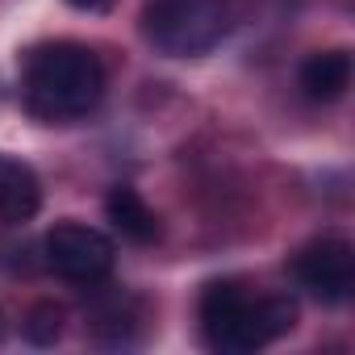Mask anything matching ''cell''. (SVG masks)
I'll return each instance as SVG.
<instances>
[{"instance_id":"6da1fadb","label":"cell","mask_w":355,"mask_h":355,"mask_svg":"<svg viewBox=\"0 0 355 355\" xmlns=\"http://www.w3.org/2000/svg\"><path fill=\"white\" fill-rule=\"evenodd\" d=\"M26 109L42 121H80L105 96V63L92 46L59 38L42 42L26 55L21 71Z\"/></svg>"},{"instance_id":"7a4b0ae2","label":"cell","mask_w":355,"mask_h":355,"mask_svg":"<svg viewBox=\"0 0 355 355\" xmlns=\"http://www.w3.org/2000/svg\"><path fill=\"white\" fill-rule=\"evenodd\" d=\"M197 318H201V334L214 351L251 355V351H263L268 343H276L280 334L293 330L297 305L288 297L255 293L239 276H226V280H209L201 288Z\"/></svg>"},{"instance_id":"3957f363","label":"cell","mask_w":355,"mask_h":355,"mask_svg":"<svg viewBox=\"0 0 355 355\" xmlns=\"http://www.w3.org/2000/svg\"><path fill=\"white\" fill-rule=\"evenodd\" d=\"M234 30V0H146L142 38L167 59H201Z\"/></svg>"},{"instance_id":"277c9868","label":"cell","mask_w":355,"mask_h":355,"mask_svg":"<svg viewBox=\"0 0 355 355\" xmlns=\"http://www.w3.org/2000/svg\"><path fill=\"white\" fill-rule=\"evenodd\" d=\"M42 251H46V268L51 272H59L63 280L84 284V288L109 280V272L117 263L113 239L101 234L96 226H84V222H59L46 234Z\"/></svg>"},{"instance_id":"5b68a950","label":"cell","mask_w":355,"mask_h":355,"mask_svg":"<svg viewBox=\"0 0 355 355\" xmlns=\"http://www.w3.org/2000/svg\"><path fill=\"white\" fill-rule=\"evenodd\" d=\"M288 272L313 301L338 305L355 293V247L338 234H322L288 259Z\"/></svg>"},{"instance_id":"8992f818","label":"cell","mask_w":355,"mask_h":355,"mask_svg":"<svg viewBox=\"0 0 355 355\" xmlns=\"http://www.w3.org/2000/svg\"><path fill=\"white\" fill-rule=\"evenodd\" d=\"M38 209H42V180H38V171L30 163H21V159L5 155V163H0V222L21 226Z\"/></svg>"},{"instance_id":"52a82bcc","label":"cell","mask_w":355,"mask_h":355,"mask_svg":"<svg viewBox=\"0 0 355 355\" xmlns=\"http://www.w3.org/2000/svg\"><path fill=\"white\" fill-rule=\"evenodd\" d=\"M297 84L309 101H338L347 88H351V55L347 51H313L301 71H297Z\"/></svg>"},{"instance_id":"ba28073f","label":"cell","mask_w":355,"mask_h":355,"mask_svg":"<svg viewBox=\"0 0 355 355\" xmlns=\"http://www.w3.org/2000/svg\"><path fill=\"white\" fill-rule=\"evenodd\" d=\"M105 214H109L113 230H121V239H130V243H155L159 239V218L134 189H113L105 197Z\"/></svg>"},{"instance_id":"9c48e42d","label":"cell","mask_w":355,"mask_h":355,"mask_svg":"<svg viewBox=\"0 0 355 355\" xmlns=\"http://www.w3.org/2000/svg\"><path fill=\"white\" fill-rule=\"evenodd\" d=\"M130 326H138V305L130 297H109V305L92 309V330L105 343H130Z\"/></svg>"},{"instance_id":"30bf717a","label":"cell","mask_w":355,"mask_h":355,"mask_svg":"<svg viewBox=\"0 0 355 355\" xmlns=\"http://www.w3.org/2000/svg\"><path fill=\"white\" fill-rule=\"evenodd\" d=\"M63 322H67L63 305H55V301H38V305L26 313L21 330H26V338H30L34 347H51V343H59V334H63Z\"/></svg>"},{"instance_id":"8fae6325","label":"cell","mask_w":355,"mask_h":355,"mask_svg":"<svg viewBox=\"0 0 355 355\" xmlns=\"http://www.w3.org/2000/svg\"><path fill=\"white\" fill-rule=\"evenodd\" d=\"M67 5L80 13H101V9H109V0H67Z\"/></svg>"},{"instance_id":"7c38bea8","label":"cell","mask_w":355,"mask_h":355,"mask_svg":"<svg viewBox=\"0 0 355 355\" xmlns=\"http://www.w3.org/2000/svg\"><path fill=\"white\" fill-rule=\"evenodd\" d=\"M0 334H5V313H0Z\"/></svg>"},{"instance_id":"4fadbf2b","label":"cell","mask_w":355,"mask_h":355,"mask_svg":"<svg viewBox=\"0 0 355 355\" xmlns=\"http://www.w3.org/2000/svg\"><path fill=\"white\" fill-rule=\"evenodd\" d=\"M0 163H5V155H0Z\"/></svg>"}]
</instances>
